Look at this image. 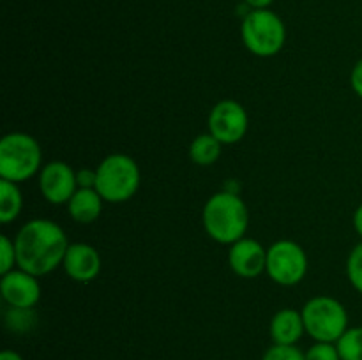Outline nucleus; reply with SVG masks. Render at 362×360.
<instances>
[{"instance_id":"1","label":"nucleus","mask_w":362,"mask_h":360,"mask_svg":"<svg viewBox=\"0 0 362 360\" xmlns=\"http://www.w3.org/2000/svg\"><path fill=\"white\" fill-rule=\"evenodd\" d=\"M18 268L42 277L62 267L69 247L66 232L52 219H32L14 236Z\"/></svg>"},{"instance_id":"2","label":"nucleus","mask_w":362,"mask_h":360,"mask_svg":"<svg viewBox=\"0 0 362 360\" xmlns=\"http://www.w3.org/2000/svg\"><path fill=\"white\" fill-rule=\"evenodd\" d=\"M202 221L205 233L214 242L232 246L246 236L250 210L239 194L232 191H219L205 201Z\"/></svg>"},{"instance_id":"3","label":"nucleus","mask_w":362,"mask_h":360,"mask_svg":"<svg viewBox=\"0 0 362 360\" xmlns=\"http://www.w3.org/2000/svg\"><path fill=\"white\" fill-rule=\"evenodd\" d=\"M141 172L127 154H110L95 168V191L108 203H124L138 193Z\"/></svg>"},{"instance_id":"4","label":"nucleus","mask_w":362,"mask_h":360,"mask_svg":"<svg viewBox=\"0 0 362 360\" xmlns=\"http://www.w3.org/2000/svg\"><path fill=\"white\" fill-rule=\"evenodd\" d=\"M39 141L27 133H7L0 140V176L14 184L27 182L42 168Z\"/></svg>"},{"instance_id":"5","label":"nucleus","mask_w":362,"mask_h":360,"mask_svg":"<svg viewBox=\"0 0 362 360\" xmlns=\"http://www.w3.org/2000/svg\"><path fill=\"white\" fill-rule=\"evenodd\" d=\"M243 42L250 53L262 59L278 55L286 42V27L271 9H251L240 25Z\"/></svg>"},{"instance_id":"6","label":"nucleus","mask_w":362,"mask_h":360,"mask_svg":"<svg viewBox=\"0 0 362 360\" xmlns=\"http://www.w3.org/2000/svg\"><path fill=\"white\" fill-rule=\"evenodd\" d=\"M306 334L315 342H338L349 330L346 307L334 296L318 295L308 300L300 309Z\"/></svg>"},{"instance_id":"7","label":"nucleus","mask_w":362,"mask_h":360,"mask_svg":"<svg viewBox=\"0 0 362 360\" xmlns=\"http://www.w3.org/2000/svg\"><path fill=\"white\" fill-rule=\"evenodd\" d=\"M265 274L279 286H296L308 274V254L303 246L293 240L283 239L267 249Z\"/></svg>"},{"instance_id":"8","label":"nucleus","mask_w":362,"mask_h":360,"mask_svg":"<svg viewBox=\"0 0 362 360\" xmlns=\"http://www.w3.org/2000/svg\"><path fill=\"white\" fill-rule=\"evenodd\" d=\"M209 133L223 145H235L246 136L250 116L239 101L223 99L211 109L207 119Z\"/></svg>"},{"instance_id":"9","label":"nucleus","mask_w":362,"mask_h":360,"mask_svg":"<svg viewBox=\"0 0 362 360\" xmlns=\"http://www.w3.org/2000/svg\"><path fill=\"white\" fill-rule=\"evenodd\" d=\"M39 191L52 205H67L78 191L76 172L64 161H49L39 172Z\"/></svg>"},{"instance_id":"10","label":"nucleus","mask_w":362,"mask_h":360,"mask_svg":"<svg viewBox=\"0 0 362 360\" xmlns=\"http://www.w3.org/2000/svg\"><path fill=\"white\" fill-rule=\"evenodd\" d=\"M41 293L39 277L18 267L7 274H2V279H0V295L9 307L34 309L41 300Z\"/></svg>"},{"instance_id":"11","label":"nucleus","mask_w":362,"mask_h":360,"mask_svg":"<svg viewBox=\"0 0 362 360\" xmlns=\"http://www.w3.org/2000/svg\"><path fill=\"white\" fill-rule=\"evenodd\" d=\"M228 265L235 275L243 279H255L265 272L267 249L255 239L237 240L230 246Z\"/></svg>"},{"instance_id":"12","label":"nucleus","mask_w":362,"mask_h":360,"mask_svg":"<svg viewBox=\"0 0 362 360\" xmlns=\"http://www.w3.org/2000/svg\"><path fill=\"white\" fill-rule=\"evenodd\" d=\"M101 254L94 246L85 242L69 244L62 261L67 277L76 282H92L101 272Z\"/></svg>"},{"instance_id":"13","label":"nucleus","mask_w":362,"mask_h":360,"mask_svg":"<svg viewBox=\"0 0 362 360\" xmlns=\"http://www.w3.org/2000/svg\"><path fill=\"white\" fill-rule=\"evenodd\" d=\"M269 334H271L272 344L296 346L306 334L303 313L293 307L279 309L269 323Z\"/></svg>"},{"instance_id":"14","label":"nucleus","mask_w":362,"mask_h":360,"mask_svg":"<svg viewBox=\"0 0 362 360\" xmlns=\"http://www.w3.org/2000/svg\"><path fill=\"white\" fill-rule=\"evenodd\" d=\"M103 198L95 189L78 187L76 193L67 203V214L78 224H90L98 221L103 212Z\"/></svg>"},{"instance_id":"15","label":"nucleus","mask_w":362,"mask_h":360,"mask_svg":"<svg viewBox=\"0 0 362 360\" xmlns=\"http://www.w3.org/2000/svg\"><path fill=\"white\" fill-rule=\"evenodd\" d=\"M23 208V196L18 184L11 180H0V222L11 224L16 221Z\"/></svg>"},{"instance_id":"16","label":"nucleus","mask_w":362,"mask_h":360,"mask_svg":"<svg viewBox=\"0 0 362 360\" xmlns=\"http://www.w3.org/2000/svg\"><path fill=\"white\" fill-rule=\"evenodd\" d=\"M223 143L211 133L194 138L189 145V157L197 166H212L221 157Z\"/></svg>"},{"instance_id":"17","label":"nucleus","mask_w":362,"mask_h":360,"mask_svg":"<svg viewBox=\"0 0 362 360\" xmlns=\"http://www.w3.org/2000/svg\"><path fill=\"white\" fill-rule=\"evenodd\" d=\"M4 323L14 334H27L37 323L34 309H25V307H9L4 314Z\"/></svg>"},{"instance_id":"18","label":"nucleus","mask_w":362,"mask_h":360,"mask_svg":"<svg viewBox=\"0 0 362 360\" xmlns=\"http://www.w3.org/2000/svg\"><path fill=\"white\" fill-rule=\"evenodd\" d=\"M341 360H362V327H352L336 342Z\"/></svg>"},{"instance_id":"19","label":"nucleus","mask_w":362,"mask_h":360,"mask_svg":"<svg viewBox=\"0 0 362 360\" xmlns=\"http://www.w3.org/2000/svg\"><path fill=\"white\" fill-rule=\"evenodd\" d=\"M346 277L354 289H357L362 295V240L350 251L346 258Z\"/></svg>"},{"instance_id":"20","label":"nucleus","mask_w":362,"mask_h":360,"mask_svg":"<svg viewBox=\"0 0 362 360\" xmlns=\"http://www.w3.org/2000/svg\"><path fill=\"white\" fill-rule=\"evenodd\" d=\"M18 267L16 260V247H14V239L7 235L0 236V274L14 270Z\"/></svg>"},{"instance_id":"21","label":"nucleus","mask_w":362,"mask_h":360,"mask_svg":"<svg viewBox=\"0 0 362 360\" xmlns=\"http://www.w3.org/2000/svg\"><path fill=\"white\" fill-rule=\"evenodd\" d=\"M262 360H306V356H304V353L297 346L272 344L264 353Z\"/></svg>"},{"instance_id":"22","label":"nucleus","mask_w":362,"mask_h":360,"mask_svg":"<svg viewBox=\"0 0 362 360\" xmlns=\"http://www.w3.org/2000/svg\"><path fill=\"white\" fill-rule=\"evenodd\" d=\"M306 360H341L334 342H315L304 353Z\"/></svg>"},{"instance_id":"23","label":"nucleus","mask_w":362,"mask_h":360,"mask_svg":"<svg viewBox=\"0 0 362 360\" xmlns=\"http://www.w3.org/2000/svg\"><path fill=\"white\" fill-rule=\"evenodd\" d=\"M350 85H352V90L362 99V59L357 60L350 73Z\"/></svg>"},{"instance_id":"24","label":"nucleus","mask_w":362,"mask_h":360,"mask_svg":"<svg viewBox=\"0 0 362 360\" xmlns=\"http://www.w3.org/2000/svg\"><path fill=\"white\" fill-rule=\"evenodd\" d=\"M78 187H88L95 189V169H80L76 172Z\"/></svg>"},{"instance_id":"25","label":"nucleus","mask_w":362,"mask_h":360,"mask_svg":"<svg viewBox=\"0 0 362 360\" xmlns=\"http://www.w3.org/2000/svg\"><path fill=\"white\" fill-rule=\"evenodd\" d=\"M354 229H356V233L362 240V203L354 212Z\"/></svg>"},{"instance_id":"26","label":"nucleus","mask_w":362,"mask_h":360,"mask_svg":"<svg viewBox=\"0 0 362 360\" xmlns=\"http://www.w3.org/2000/svg\"><path fill=\"white\" fill-rule=\"evenodd\" d=\"M272 2H274V0H246V4L251 9H269V6H271Z\"/></svg>"},{"instance_id":"27","label":"nucleus","mask_w":362,"mask_h":360,"mask_svg":"<svg viewBox=\"0 0 362 360\" xmlns=\"http://www.w3.org/2000/svg\"><path fill=\"white\" fill-rule=\"evenodd\" d=\"M0 360H25V359L20 355V353L14 352V349H4V352L0 353Z\"/></svg>"}]
</instances>
